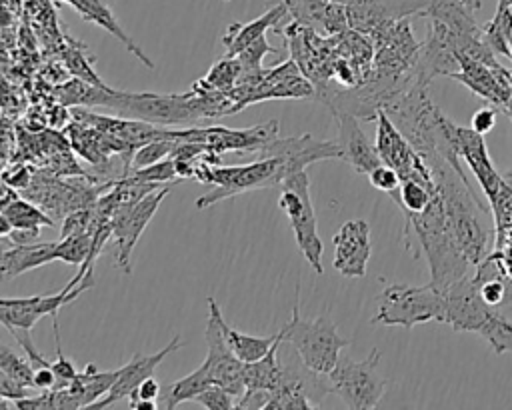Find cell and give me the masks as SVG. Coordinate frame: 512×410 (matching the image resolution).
<instances>
[{"instance_id": "obj_1", "label": "cell", "mask_w": 512, "mask_h": 410, "mask_svg": "<svg viewBox=\"0 0 512 410\" xmlns=\"http://www.w3.org/2000/svg\"><path fill=\"white\" fill-rule=\"evenodd\" d=\"M432 168L452 236L468 262L478 266L490 252L492 226L488 206L474 194L462 168H456L442 156L424 158Z\"/></svg>"}, {"instance_id": "obj_2", "label": "cell", "mask_w": 512, "mask_h": 410, "mask_svg": "<svg viewBox=\"0 0 512 410\" xmlns=\"http://www.w3.org/2000/svg\"><path fill=\"white\" fill-rule=\"evenodd\" d=\"M404 216V230L402 236L408 240L414 236L420 252L426 256L430 266V282L440 292L450 288L454 282L464 278L470 270V262L456 244L452 230L448 226V218L444 212V204L440 192H436L434 200L428 204L426 210L416 214H402ZM414 242L408 250H412Z\"/></svg>"}, {"instance_id": "obj_3", "label": "cell", "mask_w": 512, "mask_h": 410, "mask_svg": "<svg viewBox=\"0 0 512 410\" xmlns=\"http://www.w3.org/2000/svg\"><path fill=\"white\" fill-rule=\"evenodd\" d=\"M446 300L432 282L422 286L410 284H388L378 294V308L372 316V324L414 328L430 320L444 322Z\"/></svg>"}, {"instance_id": "obj_4", "label": "cell", "mask_w": 512, "mask_h": 410, "mask_svg": "<svg viewBox=\"0 0 512 410\" xmlns=\"http://www.w3.org/2000/svg\"><path fill=\"white\" fill-rule=\"evenodd\" d=\"M284 344L300 356L304 366L318 374H328L340 360V350L350 342L338 334V326L328 316L306 320L300 316L298 298L290 322L284 324Z\"/></svg>"}, {"instance_id": "obj_5", "label": "cell", "mask_w": 512, "mask_h": 410, "mask_svg": "<svg viewBox=\"0 0 512 410\" xmlns=\"http://www.w3.org/2000/svg\"><path fill=\"white\" fill-rule=\"evenodd\" d=\"M280 208L288 216V222L292 226L294 238L298 242L300 252L308 260V264L314 268V272L322 274V240L318 236V226H316V216L310 200V180L306 170L294 172L286 176L280 182V198H278Z\"/></svg>"}, {"instance_id": "obj_6", "label": "cell", "mask_w": 512, "mask_h": 410, "mask_svg": "<svg viewBox=\"0 0 512 410\" xmlns=\"http://www.w3.org/2000/svg\"><path fill=\"white\" fill-rule=\"evenodd\" d=\"M378 362V348H374L366 360H352L350 356H340L336 366L326 374L330 390L336 392L348 408H376L386 388V380L376 372Z\"/></svg>"}, {"instance_id": "obj_7", "label": "cell", "mask_w": 512, "mask_h": 410, "mask_svg": "<svg viewBox=\"0 0 512 410\" xmlns=\"http://www.w3.org/2000/svg\"><path fill=\"white\" fill-rule=\"evenodd\" d=\"M94 266L82 264L76 276L56 294H38L28 298H2L0 300V320L4 326L32 328L42 316L50 314L58 316V310L72 300H76L82 292L94 286Z\"/></svg>"}, {"instance_id": "obj_8", "label": "cell", "mask_w": 512, "mask_h": 410, "mask_svg": "<svg viewBox=\"0 0 512 410\" xmlns=\"http://www.w3.org/2000/svg\"><path fill=\"white\" fill-rule=\"evenodd\" d=\"M278 136V122L268 120L250 128H226V126H192L178 128L176 142H200L216 154L258 152L266 142Z\"/></svg>"}, {"instance_id": "obj_9", "label": "cell", "mask_w": 512, "mask_h": 410, "mask_svg": "<svg viewBox=\"0 0 512 410\" xmlns=\"http://www.w3.org/2000/svg\"><path fill=\"white\" fill-rule=\"evenodd\" d=\"M222 312L220 306L212 296H208V322H206V358L204 364L210 370L212 382L226 388L234 396H242L246 390L244 382V362L234 354L230 348L222 324H220Z\"/></svg>"}, {"instance_id": "obj_10", "label": "cell", "mask_w": 512, "mask_h": 410, "mask_svg": "<svg viewBox=\"0 0 512 410\" xmlns=\"http://www.w3.org/2000/svg\"><path fill=\"white\" fill-rule=\"evenodd\" d=\"M170 188H156L152 192H148L142 200H138L132 208L116 212L110 218V228H112V242H114V260L116 266L124 272L130 274V256L132 250L140 238V234L144 232V228L148 226V222L152 220V216L156 214L158 206L162 204V200L168 196Z\"/></svg>"}, {"instance_id": "obj_11", "label": "cell", "mask_w": 512, "mask_h": 410, "mask_svg": "<svg viewBox=\"0 0 512 410\" xmlns=\"http://www.w3.org/2000/svg\"><path fill=\"white\" fill-rule=\"evenodd\" d=\"M376 150L380 160L394 168L402 180L420 178L432 180V168L424 160V156L408 142V138L398 130V126L390 120V116L380 110L376 116Z\"/></svg>"}, {"instance_id": "obj_12", "label": "cell", "mask_w": 512, "mask_h": 410, "mask_svg": "<svg viewBox=\"0 0 512 410\" xmlns=\"http://www.w3.org/2000/svg\"><path fill=\"white\" fill-rule=\"evenodd\" d=\"M256 158H280L286 176H290L294 172L306 170V166L320 160H342V152L338 140H318L312 134H300L272 138L256 152Z\"/></svg>"}, {"instance_id": "obj_13", "label": "cell", "mask_w": 512, "mask_h": 410, "mask_svg": "<svg viewBox=\"0 0 512 410\" xmlns=\"http://www.w3.org/2000/svg\"><path fill=\"white\" fill-rule=\"evenodd\" d=\"M446 300V312H444V324H450L456 332H480V328L486 324L490 314L496 310L488 306L478 292L474 276L466 274L458 282H454L450 288L444 290Z\"/></svg>"}, {"instance_id": "obj_14", "label": "cell", "mask_w": 512, "mask_h": 410, "mask_svg": "<svg viewBox=\"0 0 512 410\" xmlns=\"http://www.w3.org/2000/svg\"><path fill=\"white\" fill-rule=\"evenodd\" d=\"M346 4L350 28L370 36L384 24L420 16L426 0H342Z\"/></svg>"}, {"instance_id": "obj_15", "label": "cell", "mask_w": 512, "mask_h": 410, "mask_svg": "<svg viewBox=\"0 0 512 410\" xmlns=\"http://www.w3.org/2000/svg\"><path fill=\"white\" fill-rule=\"evenodd\" d=\"M334 270L346 278H362L372 254L370 226L366 220H348L332 236Z\"/></svg>"}, {"instance_id": "obj_16", "label": "cell", "mask_w": 512, "mask_h": 410, "mask_svg": "<svg viewBox=\"0 0 512 410\" xmlns=\"http://www.w3.org/2000/svg\"><path fill=\"white\" fill-rule=\"evenodd\" d=\"M316 86L314 82L302 74L300 66L294 60H286L274 68H268V74L262 78L258 86L250 90V94L240 102V110L272 98H314Z\"/></svg>"}, {"instance_id": "obj_17", "label": "cell", "mask_w": 512, "mask_h": 410, "mask_svg": "<svg viewBox=\"0 0 512 410\" xmlns=\"http://www.w3.org/2000/svg\"><path fill=\"white\" fill-rule=\"evenodd\" d=\"M456 146L460 158L466 162L478 184L482 186L486 198L496 204L498 194L504 188V182L496 168L492 166V160L488 156V148L484 142V136L478 134L474 128L456 126Z\"/></svg>"}, {"instance_id": "obj_18", "label": "cell", "mask_w": 512, "mask_h": 410, "mask_svg": "<svg viewBox=\"0 0 512 410\" xmlns=\"http://www.w3.org/2000/svg\"><path fill=\"white\" fill-rule=\"evenodd\" d=\"M182 348V342H180V334H176L160 352L156 354H134L124 366H120V374L114 382V386L110 388V392L100 398L96 404H92V408H108L124 398H130L136 388L148 378L154 374L156 366L174 350Z\"/></svg>"}, {"instance_id": "obj_19", "label": "cell", "mask_w": 512, "mask_h": 410, "mask_svg": "<svg viewBox=\"0 0 512 410\" xmlns=\"http://www.w3.org/2000/svg\"><path fill=\"white\" fill-rule=\"evenodd\" d=\"M458 62H460V70L450 74L452 80L462 82L474 94H478L480 98L492 104L504 106L508 102L512 92V80L508 70H504V66L492 68L466 56H458Z\"/></svg>"}, {"instance_id": "obj_20", "label": "cell", "mask_w": 512, "mask_h": 410, "mask_svg": "<svg viewBox=\"0 0 512 410\" xmlns=\"http://www.w3.org/2000/svg\"><path fill=\"white\" fill-rule=\"evenodd\" d=\"M294 22L322 36H338L350 28L342 0H282Z\"/></svg>"}, {"instance_id": "obj_21", "label": "cell", "mask_w": 512, "mask_h": 410, "mask_svg": "<svg viewBox=\"0 0 512 410\" xmlns=\"http://www.w3.org/2000/svg\"><path fill=\"white\" fill-rule=\"evenodd\" d=\"M338 120V144L342 160L352 166L358 174H370L376 166L382 164L376 144L368 140L360 128V118L352 114H336Z\"/></svg>"}, {"instance_id": "obj_22", "label": "cell", "mask_w": 512, "mask_h": 410, "mask_svg": "<svg viewBox=\"0 0 512 410\" xmlns=\"http://www.w3.org/2000/svg\"><path fill=\"white\" fill-rule=\"evenodd\" d=\"M290 14L288 8L284 6V2L274 4L272 8H268L262 16L250 20V22H232L226 32L222 34V46H224V56H236L238 52H242L244 48H248L252 42H256L260 36L266 34V30H274L276 34H280L282 26H286L290 22Z\"/></svg>"}, {"instance_id": "obj_23", "label": "cell", "mask_w": 512, "mask_h": 410, "mask_svg": "<svg viewBox=\"0 0 512 410\" xmlns=\"http://www.w3.org/2000/svg\"><path fill=\"white\" fill-rule=\"evenodd\" d=\"M58 260V240L54 242H30V244H12L2 248L0 274L4 280L20 276L28 270L40 268L48 262Z\"/></svg>"}, {"instance_id": "obj_24", "label": "cell", "mask_w": 512, "mask_h": 410, "mask_svg": "<svg viewBox=\"0 0 512 410\" xmlns=\"http://www.w3.org/2000/svg\"><path fill=\"white\" fill-rule=\"evenodd\" d=\"M64 4L72 6L74 12L80 14L82 20L92 22L100 28H104L108 34H112L124 48H128V52H132L144 66L154 68V62L144 54V50L126 34V30L120 26V22L116 20L112 8L106 4V0H62Z\"/></svg>"}, {"instance_id": "obj_25", "label": "cell", "mask_w": 512, "mask_h": 410, "mask_svg": "<svg viewBox=\"0 0 512 410\" xmlns=\"http://www.w3.org/2000/svg\"><path fill=\"white\" fill-rule=\"evenodd\" d=\"M284 344V330L280 328L272 348L258 360L244 364V382L250 390H276L282 378V362L278 360V348Z\"/></svg>"}, {"instance_id": "obj_26", "label": "cell", "mask_w": 512, "mask_h": 410, "mask_svg": "<svg viewBox=\"0 0 512 410\" xmlns=\"http://www.w3.org/2000/svg\"><path fill=\"white\" fill-rule=\"evenodd\" d=\"M118 374H120V368L110 372H98L96 366L90 362L82 372L76 374L68 390L74 394L80 408H92V404H96L100 398H104L110 392Z\"/></svg>"}, {"instance_id": "obj_27", "label": "cell", "mask_w": 512, "mask_h": 410, "mask_svg": "<svg viewBox=\"0 0 512 410\" xmlns=\"http://www.w3.org/2000/svg\"><path fill=\"white\" fill-rule=\"evenodd\" d=\"M212 382V376H210V370L208 366L202 362L194 372L162 386V392L158 396V408H164V410H172L176 408L178 404L186 402V400H194L202 390H206Z\"/></svg>"}, {"instance_id": "obj_28", "label": "cell", "mask_w": 512, "mask_h": 410, "mask_svg": "<svg viewBox=\"0 0 512 410\" xmlns=\"http://www.w3.org/2000/svg\"><path fill=\"white\" fill-rule=\"evenodd\" d=\"M438 188L436 180H420V178H406L400 182V186L390 192L388 196L394 200V204L400 208L402 214H416L428 208V204L434 200Z\"/></svg>"}, {"instance_id": "obj_29", "label": "cell", "mask_w": 512, "mask_h": 410, "mask_svg": "<svg viewBox=\"0 0 512 410\" xmlns=\"http://www.w3.org/2000/svg\"><path fill=\"white\" fill-rule=\"evenodd\" d=\"M0 216L6 218L12 224V230H40L42 226H52L54 218H50V214L42 208H38L36 204H32L30 200H24L20 196H16L14 200H10L8 204L0 206Z\"/></svg>"}, {"instance_id": "obj_30", "label": "cell", "mask_w": 512, "mask_h": 410, "mask_svg": "<svg viewBox=\"0 0 512 410\" xmlns=\"http://www.w3.org/2000/svg\"><path fill=\"white\" fill-rule=\"evenodd\" d=\"M240 74H242L240 60L236 56H222L218 62L212 64L208 74L198 78L192 86L198 90H216V92L230 94L236 88Z\"/></svg>"}, {"instance_id": "obj_31", "label": "cell", "mask_w": 512, "mask_h": 410, "mask_svg": "<svg viewBox=\"0 0 512 410\" xmlns=\"http://www.w3.org/2000/svg\"><path fill=\"white\" fill-rule=\"evenodd\" d=\"M220 324H222V330H224V336H226L230 348L234 350V354H236L244 364L262 358V356L272 348V344H274L276 338H278V334L268 336V338L244 334V332H240V330L228 326L226 320H224V316L220 318Z\"/></svg>"}, {"instance_id": "obj_32", "label": "cell", "mask_w": 512, "mask_h": 410, "mask_svg": "<svg viewBox=\"0 0 512 410\" xmlns=\"http://www.w3.org/2000/svg\"><path fill=\"white\" fill-rule=\"evenodd\" d=\"M510 32H512V12L510 8H496L490 22L482 26V40L492 48L494 54H504L510 58Z\"/></svg>"}, {"instance_id": "obj_33", "label": "cell", "mask_w": 512, "mask_h": 410, "mask_svg": "<svg viewBox=\"0 0 512 410\" xmlns=\"http://www.w3.org/2000/svg\"><path fill=\"white\" fill-rule=\"evenodd\" d=\"M478 334L488 342V346L496 354L512 352V322L504 316L500 308H496L490 314V318L486 320V324L480 328Z\"/></svg>"}, {"instance_id": "obj_34", "label": "cell", "mask_w": 512, "mask_h": 410, "mask_svg": "<svg viewBox=\"0 0 512 410\" xmlns=\"http://www.w3.org/2000/svg\"><path fill=\"white\" fill-rule=\"evenodd\" d=\"M0 372L10 376L12 380H16L18 384H24V386H30V388H36L34 386V364L26 358H20L16 356L8 346H0ZM38 390V388H36Z\"/></svg>"}, {"instance_id": "obj_35", "label": "cell", "mask_w": 512, "mask_h": 410, "mask_svg": "<svg viewBox=\"0 0 512 410\" xmlns=\"http://www.w3.org/2000/svg\"><path fill=\"white\" fill-rule=\"evenodd\" d=\"M126 178L138 180V182H148V184H166V182H174L178 180V172H176V162L174 158H164L156 164L144 166V168H134L128 170L126 174H122Z\"/></svg>"}, {"instance_id": "obj_36", "label": "cell", "mask_w": 512, "mask_h": 410, "mask_svg": "<svg viewBox=\"0 0 512 410\" xmlns=\"http://www.w3.org/2000/svg\"><path fill=\"white\" fill-rule=\"evenodd\" d=\"M174 146H176V140H168V138H156V140H150V142L138 146L134 150L130 170L144 168V166H150V164H156V162L168 158L172 154Z\"/></svg>"}, {"instance_id": "obj_37", "label": "cell", "mask_w": 512, "mask_h": 410, "mask_svg": "<svg viewBox=\"0 0 512 410\" xmlns=\"http://www.w3.org/2000/svg\"><path fill=\"white\" fill-rule=\"evenodd\" d=\"M266 54H280V50L274 48L272 44H268L266 36H260L248 48L238 52L236 58L240 60L242 72H256V70H262V60H264Z\"/></svg>"}, {"instance_id": "obj_38", "label": "cell", "mask_w": 512, "mask_h": 410, "mask_svg": "<svg viewBox=\"0 0 512 410\" xmlns=\"http://www.w3.org/2000/svg\"><path fill=\"white\" fill-rule=\"evenodd\" d=\"M196 404L210 408V410H232L236 408L238 396H234L232 392H228L226 388L218 386V384H210L206 390H202L196 398Z\"/></svg>"}, {"instance_id": "obj_39", "label": "cell", "mask_w": 512, "mask_h": 410, "mask_svg": "<svg viewBox=\"0 0 512 410\" xmlns=\"http://www.w3.org/2000/svg\"><path fill=\"white\" fill-rule=\"evenodd\" d=\"M54 336H56V360L52 362V370L56 374V386L54 388H66L70 386V382L76 378V368L72 364V360H68L64 354H62V348H60V336H58V320L54 318Z\"/></svg>"}, {"instance_id": "obj_40", "label": "cell", "mask_w": 512, "mask_h": 410, "mask_svg": "<svg viewBox=\"0 0 512 410\" xmlns=\"http://www.w3.org/2000/svg\"><path fill=\"white\" fill-rule=\"evenodd\" d=\"M8 332L14 336V340L22 346V350L26 352L28 360L36 366V368H42V366H52V362L34 346L32 338H30V330L28 328H18V326H6Z\"/></svg>"}, {"instance_id": "obj_41", "label": "cell", "mask_w": 512, "mask_h": 410, "mask_svg": "<svg viewBox=\"0 0 512 410\" xmlns=\"http://www.w3.org/2000/svg\"><path fill=\"white\" fill-rule=\"evenodd\" d=\"M368 178H370V184L376 188V190H382V192H386V194H390V192H394L398 186H400V182H402V178H400V174L394 170V168H390L388 164H380V166H376L370 174H368Z\"/></svg>"}, {"instance_id": "obj_42", "label": "cell", "mask_w": 512, "mask_h": 410, "mask_svg": "<svg viewBox=\"0 0 512 410\" xmlns=\"http://www.w3.org/2000/svg\"><path fill=\"white\" fill-rule=\"evenodd\" d=\"M32 178H34V170H32L30 166H26V164H16V166H12V170L8 168V170L2 172L4 184L12 186V188H16V190L28 188L30 182H32Z\"/></svg>"}, {"instance_id": "obj_43", "label": "cell", "mask_w": 512, "mask_h": 410, "mask_svg": "<svg viewBox=\"0 0 512 410\" xmlns=\"http://www.w3.org/2000/svg\"><path fill=\"white\" fill-rule=\"evenodd\" d=\"M496 124V110L490 108V106H484V108H478L474 114H472V120H470V128H474L478 134H488Z\"/></svg>"}, {"instance_id": "obj_44", "label": "cell", "mask_w": 512, "mask_h": 410, "mask_svg": "<svg viewBox=\"0 0 512 410\" xmlns=\"http://www.w3.org/2000/svg\"><path fill=\"white\" fill-rule=\"evenodd\" d=\"M270 400V390H250L246 388L242 396H238L236 408H258V410H266Z\"/></svg>"}, {"instance_id": "obj_45", "label": "cell", "mask_w": 512, "mask_h": 410, "mask_svg": "<svg viewBox=\"0 0 512 410\" xmlns=\"http://www.w3.org/2000/svg\"><path fill=\"white\" fill-rule=\"evenodd\" d=\"M160 392H162V386L156 382V378L154 376H148L138 388H136V392L128 398V400H132V398H144V400H158V396H160Z\"/></svg>"}, {"instance_id": "obj_46", "label": "cell", "mask_w": 512, "mask_h": 410, "mask_svg": "<svg viewBox=\"0 0 512 410\" xmlns=\"http://www.w3.org/2000/svg\"><path fill=\"white\" fill-rule=\"evenodd\" d=\"M34 386L38 390H50L56 386V374L52 370V366H42V368H36V374H34Z\"/></svg>"}, {"instance_id": "obj_47", "label": "cell", "mask_w": 512, "mask_h": 410, "mask_svg": "<svg viewBox=\"0 0 512 410\" xmlns=\"http://www.w3.org/2000/svg\"><path fill=\"white\" fill-rule=\"evenodd\" d=\"M132 410H156L158 402L156 400H144V398H132L128 400Z\"/></svg>"}, {"instance_id": "obj_48", "label": "cell", "mask_w": 512, "mask_h": 410, "mask_svg": "<svg viewBox=\"0 0 512 410\" xmlns=\"http://www.w3.org/2000/svg\"><path fill=\"white\" fill-rule=\"evenodd\" d=\"M470 10H478L482 6V0H462Z\"/></svg>"}, {"instance_id": "obj_49", "label": "cell", "mask_w": 512, "mask_h": 410, "mask_svg": "<svg viewBox=\"0 0 512 410\" xmlns=\"http://www.w3.org/2000/svg\"><path fill=\"white\" fill-rule=\"evenodd\" d=\"M496 8H512V0H498Z\"/></svg>"}, {"instance_id": "obj_50", "label": "cell", "mask_w": 512, "mask_h": 410, "mask_svg": "<svg viewBox=\"0 0 512 410\" xmlns=\"http://www.w3.org/2000/svg\"><path fill=\"white\" fill-rule=\"evenodd\" d=\"M510 60H512V32H510Z\"/></svg>"}, {"instance_id": "obj_51", "label": "cell", "mask_w": 512, "mask_h": 410, "mask_svg": "<svg viewBox=\"0 0 512 410\" xmlns=\"http://www.w3.org/2000/svg\"><path fill=\"white\" fill-rule=\"evenodd\" d=\"M222 2H230V0H222Z\"/></svg>"}]
</instances>
